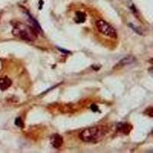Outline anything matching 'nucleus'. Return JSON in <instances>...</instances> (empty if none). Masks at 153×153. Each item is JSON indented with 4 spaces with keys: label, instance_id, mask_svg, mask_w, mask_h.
<instances>
[{
    "label": "nucleus",
    "instance_id": "nucleus-13",
    "mask_svg": "<svg viewBox=\"0 0 153 153\" xmlns=\"http://www.w3.org/2000/svg\"><path fill=\"white\" fill-rule=\"evenodd\" d=\"M91 109L93 110L94 112H97L99 111V108H98L97 106H96V105H92L91 106Z\"/></svg>",
    "mask_w": 153,
    "mask_h": 153
},
{
    "label": "nucleus",
    "instance_id": "nucleus-8",
    "mask_svg": "<svg viewBox=\"0 0 153 153\" xmlns=\"http://www.w3.org/2000/svg\"><path fill=\"white\" fill-rule=\"evenodd\" d=\"M135 61V57H132V56H128V57H126L124 58H123L121 61L119 62L118 65L120 66H124V65H129V64H131L133 61Z\"/></svg>",
    "mask_w": 153,
    "mask_h": 153
},
{
    "label": "nucleus",
    "instance_id": "nucleus-1",
    "mask_svg": "<svg viewBox=\"0 0 153 153\" xmlns=\"http://www.w3.org/2000/svg\"><path fill=\"white\" fill-rule=\"evenodd\" d=\"M107 132V129L103 126L90 127L82 130L79 138L84 143H97L104 138Z\"/></svg>",
    "mask_w": 153,
    "mask_h": 153
},
{
    "label": "nucleus",
    "instance_id": "nucleus-10",
    "mask_svg": "<svg viewBox=\"0 0 153 153\" xmlns=\"http://www.w3.org/2000/svg\"><path fill=\"white\" fill-rule=\"evenodd\" d=\"M15 124H16V125L17 126L21 127V128H22L23 125H24V123H23L22 120L21 118H17V119H16V122H15Z\"/></svg>",
    "mask_w": 153,
    "mask_h": 153
},
{
    "label": "nucleus",
    "instance_id": "nucleus-12",
    "mask_svg": "<svg viewBox=\"0 0 153 153\" xmlns=\"http://www.w3.org/2000/svg\"><path fill=\"white\" fill-rule=\"evenodd\" d=\"M146 111H147V114H148L149 117H152L153 111H152V106H150L149 109H147V110H146Z\"/></svg>",
    "mask_w": 153,
    "mask_h": 153
},
{
    "label": "nucleus",
    "instance_id": "nucleus-3",
    "mask_svg": "<svg viewBox=\"0 0 153 153\" xmlns=\"http://www.w3.org/2000/svg\"><path fill=\"white\" fill-rule=\"evenodd\" d=\"M96 26L97 28L98 31L103 34L105 36L110 38H117V31L111 25L109 24L107 22L104 21L103 19H99L96 22Z\"/></svg>",
    "mask_w": 153,
    "mask_h": 153
},
{
    "label": "nucleus",
    "instance_id": "nucleus-6",
    "mask_svg": "<svg viewBox=\"0 0 153 153\" xmlns=\"http://www.w3.org/2000/svg\"><path fill=\"white\" fill-rule=\"evenodd\" d=\"M117 128H118V130L120 132H123L125 134H129V132L132 129V126L131 125L128 123H119L117 126Z\"/></svg>",
    "mask_w": 153,
    "mask_h": 153
},
{
    "label": "nucleus",
    "instance_id": "nucleus-2",
    "mask_svg": "<svg viewBox=\"0 0 153 153\" xmlns=\"http://www.w3.org/2000/svg\"><path fill=\"white\" fill-rule=\"evenodd\" d=\"M12 34L15 36L27 42H34L38 38V31L31 25L19 22L12 28Z\"/></svg>",
    "mask_w": 153,
    "mask_h": 153
},
{
    "label": "nucleus",
    "instance_id": "nucleus-5",
    "mask_svg": "<svg viewBox=\"0 0 153 153\" xmlns=\"http://www.w3.org/2000/svg\"><path fill=\"white\" fill-rule=\"evenodd\" d=\"M12 85V80L8 77H2L0 78V90L1 91H5L7 90L10 86Z\"/></svg>",
    "mask_w": 153,
    "mask_h": 153
},
{
    "label": "nucleus",
    "instance_id": "nucleus-9",
    "mask_svg": "<svg viewBox=\"0 0 153 153\" xmlns=\"http://www.w3.org/2000/svg\"><path fill=\"white\" fill-rule=\"evenodd\" d=\"M86 20V15L82 12H76V18H75V22L76 23H84Z\"/></svg>",
    "mask_w": 153,
    "mask_h": 153
},
{
    "label": "nucleus",
    "instance_id": "nucleus-7",
    "mask_svg": "<svg viewBox=\"0 0 153 153\" xmlns=\"http://www.w3.org/2000/svg\"><path fill=\"white\" fill-rule=\"evenodd\" d=\"M28 20H29L30 23H31V26L33 27V28H35L37 31H38V34L42 33V28H41V26L39 25V24H38V22H37L36 20H35V19L31 16V15L28 14Z\"/></svg>",
    "mask_w": 153,
    "mask_h": 153
},
{
    "label": "nucleus",
    "instance_id": "nucleus-14",
    "mask_svg": "<svg viewBox=\"0 0 153 153\" xmlns=\"http://www.w3.org/2000/svg\"><path fill=\"white\" fill-rule=\"evenodd\" d=\"M59 49L60 51H64V53H65V54H68V53H69L70 51H65V50H64V49H61V48H58Z\"/></svg>",
    "mask_w": 153,
    "mask_h": 153
},
{
    "label": "nucleus",
    "instance_id": "nucleus-4",
    "mask_svg": "<svg viewBox=\"0 0 153 153\" xmlns=\"http://www.w3.org/2000/svg\"><path fill=\"white\" fill-rule=\"evenodd\" d=\"M51 143L52 146L55 149H59L62 146L64 141H63V138L61 137L58 134H54L51 137Z\"/></svg>",
    "mask_w": 153,
    "mask_h": 153
},
{
    "label": "nucleus",
    "instance_id": "nucleus-11",
    "mask_svg": "<svg viewBox=\"0 0 153 153\" xmlns=\"http://www.w3.org/2000/svg\"><path fill=\"white\" fill-rule=\"evenodd\" d=\"M129 26L131 27V28H132V29H133L134 31H136V33H138V34H139V35H142V31H139V30H138V28H136V27L135 26V25H132V24H129Z\"/></svg>",
    "mask_w": 153,
    "mask_h": 153
}]
</instances>
